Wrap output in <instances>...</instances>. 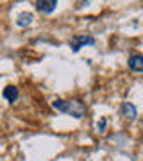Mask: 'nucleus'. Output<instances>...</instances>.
Here are the masks:
<instances>
[{"label":"nucleus","mask_w":143,"mask_h":161,"mask_svg":"<svg viewBox=\"0 0 143 161\" xmlns=\"http://www.w3.org/2000/svg\"><path fill=\"white\" fill-rule=\"evenodd\" d=\"M57 0H36V9L43 14H50L56 11Z\"/></svg>","instance_id":"7ed1b4c3"},{"label":"nucleus","mask_w":143,"mask_h":161,"mask_svg":"<svg viewBox=\"0 0 143 161\" xmlns=\"http://www.w3.org/2000/svg\"><path fill=\"white\" fill-rule=\"evenodd\" d=\"M32 20H34V16L30 13H20L16 18V25H20V27H29L32 23Z\"/></svg>","instance_id":"0eeeda50"},{"label":"nucleus","mask_w":143,"mask_h":161,"mask_svg":"<svg viewBox=\"0 0 143 161\" xmlns=\"http://www.w3.org/2000/svg\"><path fill=\"white\" fill-rule=\"evenodd\" d=\"M106 125H107V120L102 116V118L97 122V131H98V132H104V131H106Z\"/></svg>","instance_id":"6e6552de"},{"label":"nucleus","mask_w":143,"mask_h":161,"mask_svg":"<svg viewBox=\"0 0 143 161\" xmlns=\"http://www.w3.org/2000/svg\"><path fill=\"white\" fill-rule=\"evenodd\" d=\"M4 98L9 104H14L18 100V88L16 86H6V90H4Z\"/></svg>","instance_id":"423d86ee"},{"label":"nucleus","mask_w":143,"mask_h":161,"mask_svg":"<svg viewBox=\"0 0 143 161\" xmlns=\"http://www.w3.org/2000/svg\"><path fill=\"white\" fill-rule=\"evenodd\" d=\"M129 68L132 72H143V54H132L129 58Z\"/></svg>","instance_id":"39448f33"},{"label":"nucleus","mask_w":143,"mask_h":161,"mask_svg":"<svg viewBox=\"0 0 143 161\" xmlns=\"http://www.w3.org/2000/svg\"><path fill=\"white\" fill-rule=\"evenodd\" d=\"M95 43V38L93 36H77L74 40L70 41V47L74 52H79L80 47H86V45H93Z\"/></svg>","instance_id":"f03ea898"},{"label":"nucleus","mask_w":143,"mask_h":161,"mask_svg":"<svg viewBox=\"0 0 143 161\" xmlns=\"http://www.w3.org/2000/svg\"><path fill=\"white\" fill-rule=\"evenodd\" d=\"M120 113H122L124 118H127V120H134V118L138 116L136 108H134V104H131V102H124V104H122Z\"/></svg>","instance_id":"20e7f679"},{"label":"nucleus","mask_w":143,"mask_h":161,"mask_svg":"<svg viewBox=\"0 0 143 161\" xmlns=\"http://www.w3.org/2000/svg\"><path fill=\"white\" fill-rule=\"evenodd\" d=\"M52 108L57 109V111H61V113H66V115L74 116L77 120L84 118V115H86V106H84L82 100H79V98H70V100L56 98V100L52 102Z\"/></svg>","instance_id":"f257e3e1"}]
</instances>
